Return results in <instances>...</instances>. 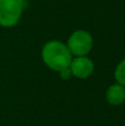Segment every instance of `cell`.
<instances>
[{"mask_svg":"<svg viewBox=\"0 0 125 126\" xmlns=\"http://www.w3.org/2000/svg\"><path fill=\"white\" fill-rule=\"evenodd\" d=\"M114 78L119 84L123 85L125 87V59H123L117 64L116 69H115Z\"/></svg>","mask_w":125,"mask_h":126,"instance_id":"obj_6","label":"cell"},{"mask_svg":"<svg viewBox=\"0 0 125 126\" xmlns=\"http://www.w3.org/2000/svg\"><path fill=\"white\" fill-rule=\"evenodd\" d=\"M41 58L49 69L60 72L70 66L72 61V53L65 43L59 40H51L43 46Z\"/></svg>","mask_w":125,"mask_h":126,"instance_id":"obj_1","label":"cell"},{"mask_svg":"<svg viewBox=\"0 0 125 126\" xmlns=\"http://www.w3.org/2000/svg\"><path fill=\"white\" fill-rule=\"evenodd\" d=\"M66 46L72 55L84 57L92 50L93 38L86 30H77L69 37Z\"/></svg>","mask_w":125,"mask_h":126,"instance_id":"obj_3","label":"cell"},{"mask_svg":"<svg viewBox=\"0 0 125 126\" xmlns=\"http://www.w3.org/2000/svg\"><path fill=\"white\" fill-rule=\"evenodd\" d=\"M24 0H0V26L11 28L19 23L24 10Z\"/></svg>","mask_w":125,"mask_h":126,"instance_id":"obj_2","label":"cell"},{"mask_svg":"<svg viewBox=\"0 0 125 126\" xmlns=\"http://www.w3.org/2000/svg\"><path fill=\"white\" fill-rule=\"evenodd\" d=\"M69 67H70L73 76L78 79H86L94 71V63L86 55L75 57L74 59H72Z\"/></svg>","mask_w":125,"mask_h":126,"instance_id":"obj_4","label":"cell"},{"mask_svg":"<svg viewBox=\"0 0 125 126\" xmlns=\"http://www.w3.org/2000/svg\"><path fill=\"white\" fill-rule=\"evenodd\" d=\"M105 97L110 104L112 105H121L125 101V87L123 85L113 84L106 90Z\"/></svg>","mask_w":125,"mask_h":126,"instance_id":"obj_5","label":"cell"},{"mask_svg":"<svg viewBox=\"0 0 125 126\" xmlns=\"http://www.w3.org/2000/svg\"><path fill=\"white\" fill-rule=\"evenodd\" d=\"M72 75V73H71V70L70 67H68V69H64L62 70V71H60V76H61L62 79H65V80H68L70 76Z\"/></svg>","mask_w":125,"mask_h":126,"instance_id":"obj_7","label":"cell"}]
</instances>
